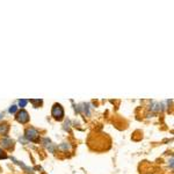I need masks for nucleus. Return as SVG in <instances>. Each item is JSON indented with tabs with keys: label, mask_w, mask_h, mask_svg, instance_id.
<instances>
[{
	"label": "nucleus",
	"mask_w": 174,
	"mask_h": 174,
	"mask_svg": "<svg viewBox=\"0 0 174 174\" xmlns=\"http://www.w3.org/2000/svg\"><path fill=\"white\" fill-rule=\"evenodd\" d=\"M6 158H7V154L0 149V159H6Z\"/></svg>",
	"instance_id": "1a4fd4ad"
},
{
	"label": "nucleus",
	"mask_w": 174,
	"mask_h": 174,
	"mask_svg": "<svg viewBox=\"0 0 174 174\" xmlns=\"http://www.w3.org/2000/svg\"><path fill=\"white\" fill-rule=\"evenodd\" d=\"M28 103V100H24V99H22V100H20L19 101V106L21 108H23V107H26V104Z\"/></svg>",
	"instance_id": "423d86ee"
},
{
	"label": "nucleus",
	"mask_w": 174,
	"mask_h": 174,
	"mask_svg": "<svg viewBox=\"0 0 174 174\" xmlns=\"http://www.w3.org/2000/svg\"><path fill=\"white\" fill-rule=\"evenodd\" d=\"M15 118L18 121L19 123H21V124H26L29 122V114H28L24 109H21V110H19L16 114H15Z\"/></svg>",
	"instance_id": "7ed1b4c3"
},
{
	"label": "nucleus",
	"mask_w": 174,
	"mask_h": 174,
	"mask_svg": "<svg viewBox=\"0 0 174 174\" xmlns=\"http://www.w3.org/2000/svg\"><path fill=\"white\" fill-rule=\"evenodd\" d=\"M24 135H26V138L28 140H30V142H34V143H38L40 142V134L34 128H28L26 130Z\"/></svg>",
	"instance_id": "f03ea898"
},
{
	"label": "nucleus",
	"mask_w": 174,
	"mask_h": 174,
	"mask_svg": "<svg viewBox=\"0 0 174 174\" xmlns=\"http://www.w3.org/2000/svg\"><path fill=\"white\" fill-rule=\"evenodd\" d=\"M1 145H2V147H5V149L11 150V149L14 147V140H12L11 138H4L1 140Z\"/></svg>",
	"instance_id": "20e7f679"
},
{
	"label": "nucleus",
	"mask_w": 174,
	"mask_h": 174,
	"mask_svg": "<svg viewBox=\"0 0 174 174\" xmlns=\"http://www.w3.org/2000/svg\"><path fill=\"white\" fill-rule=\"evenodd\" d=\"M30 102L34 104V107H37V104H42V100L37 99V100H30Z\"/></svg>",
	"instance_id": "0eeeda50"
},
{
	"label": "nucleus",
	"mask_w": 174,
	"mask_h": 174,
	"mask_svg": "<svg viewBox=\"0 0 174 174\" xmlns=\"http://www.w3.org/2000/svg\"><path fill=\"white\" fill-rule=\"evenodd\" d=\"M51 115H52L55 120L57 121H62L64 118V109L59 103H55L54 104L52 110H51Z\"/></svg>",
	"instance_id": "f257e3e1"
},
{
	"label": "nucleus",
	"mask_w": 174,
	"mask_h": 174,
	"mask_svg": "<svg viewBox=\"0 0 174 174\" xmlns=\"http://www.w3.org/2000/svg\"><path fill=\"white\" fill-rule=\"evenodd\" d=\"M9 131V125L8 123H6V122H4V123H0V134L1 135H7Z\"/></svg>",
	"instance_id": "39448f33"
},
{
	"label": "nucleus",
	"mask_w": 174,
	"mask_h": 174,
	"mask_svg": "<svg viewBox=\"0 0 174 174\" xmlns=\"http://www.w3.org/2000/svg\"><path fill=\"white\" fill-rule=\"evenodd\" d=\"M9 113L11 114H16L18 113V106H12L9 108Z\"/></svg>",
	"instance_id": "6e6552de"
}]
</instances>
